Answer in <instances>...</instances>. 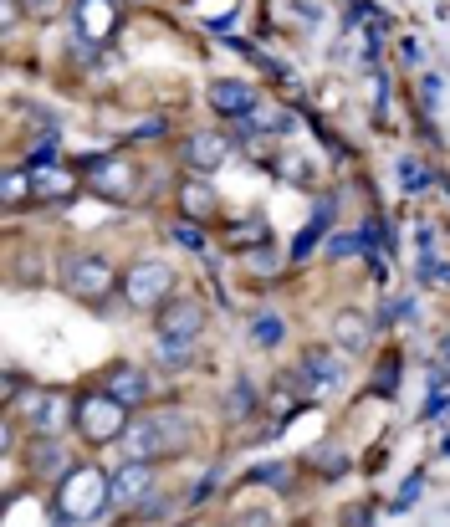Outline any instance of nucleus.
I'll use <instances>...</instances> for the list:
<instances>
[{
  "instance_id": "nucleus-1",
  "label": "nucleus",
  "mask_w": 450,
  "mask_h": 527,
  "mask_svg": "<svg viewBox=\"0 0 450 527\" xmlns=\"http://www.w3.org/2000/svg\"><path fill=\"white\" fill-rule=\"evenodd\" d=\"M118 446L128 461H159V456H174L190 446V420L179 410H159V415H144V420H128V430L118 435Z\"/></svg>"
},
{
  "instance_id": "nucleus-2",
  "label": "nucleus",
  "mask_w": 450,
  "mask_h": 527,
  "mask_svg": "<svg viewBox=\"0 0 450 527\" xmlns=\"http://www.w3.org/2000/svg\"><path fill=\"white\" fill-rule=\"evenodd\" d=\"M108 502H113V492H108V476L98 466H72L57 487V512H67L77 522H93Z\"/></svg>"
},
{
  "instance_id": "nucleus-3",
  "label": "nucleus",
  "mask_w": 450,
  "mask_h": 527,
  "mask_svg": "<svg viewBox=\"0 0 450 527\" xmlns=\"http://www.w3.org/2000/svg\"><path fill=\"white\" fill-rule=\"evenodd\" d=\"M62 282H67V292L82 297V302H103V297L113 292V261L98 256V251H77V256L62 261Z\"/></svg>"
},
{
  "instance_id": "nucleus-4",
  "label": "nucleus",
  "mask_w": 450,
  "mask_h": 527,
  "mask_svg": "<svg viewBox=\"0 0 450 527\" xmlns=\"http://www.w3.org/2000/svg\"><path fill=\"white\" fill-rule=\"evenodd\" d=\"M77 430H82V441L108 446L113 435H123V430H128L123 405L113 400L108 389H103V394H82V400H77Z\"/></svg>"
},
{
  "instance_id": "nucleus-5",
  "label": "nucleus",
  "mask_w": 450,
  "mask_h": 527,
  "mask_svg": "<svg viewBox=\"0 0 450 527\" xmlns=\"http://www.w3.org/2000/svg\"><path fill=\"white\" fill-rule=\"evenodd\" d=\"M21 410H26L31 435H67L72 420H77V405L67 400V394H57V389H31L21 400Z\"/></svg>"
},
{
  "instance_id": "nucleus-6",
  "label": "nucleus",
  "mask_w": 450,
  "mask_h": 527,
  "mask_svg": "<svg viewBox=\"0 0 450 527\" xmlns=\"http://www.w3.org/2000/svg\"><path fill=\"white\" fill-rule=\"evenodd\" d=\"M169 287H174V272L164 261H139V267H128V277H123V297L133 307H159L169 297Z\"/></svg>"
},
{
  "instance_id": "nucleus-7",
  "label": "nucleus",
  "mask_w": 450,
  "mask_h": 527,
  "mask_svg": "<svg viewBox=\"0 0 450 527\" xmlns=\"http://www.w3.org/2000/svg\"><path fill=\"white\" fill-rule=\"evenodd\" d=\"M133 180H139V169L128 159L108 154V159H87V185H93L103 200H128L133 195Z\"/></svg>"
},
{
  "instance_id": "nucleus-8",
  "label": "nucleus",
  "mask_w": 450,
  "mask_h": 527,
  "mask_svg": "<svg viewBox=\"0 0 450 527\" xmlns=\"http://www.w3.org/2000/svg\"><path fill=\"white\" fill-rule=\"evenodd\" d=\"M149 487H154L149 461H123V466L108 476V492H113V502H118V507H139V502L149 497Z\"/></svg>"
},
{
  "instance_id": "nucleus-9",
  "label": "nucleus",
  "mask_w": 450,
  "mask_h": 527,
  "mask_svg": "<svg viewBox=\"0 0 450 527\" xmlns=\"http://www.w3.org/2000/svg\"><path fill=\"white\" fill-rule=\"evenodd\" d=\"M205 98H210V108H215L220 118H236V123H241V118L256 108V87L241 82V77H220V82H210Z\"/></svg>"
},
{
  "instance_id": "nucleus-10",
  "label": "nucleus",
  "mask_w": 450,
  "mask_h": 527,
  "mask_svg": "<svg viewBox=\"0 0 450 527\" xmlns=\"http://www.w3.org/2000/svg\"><path fill=\"white\" fill-rule=\"evenodd\" d=\"M205 328V307L190 297H174L159 307V338H200Z\"/></svg>"
},
{
  "instance_id": "nucleus-11",
  "label": "nucleus",
  "mask_w": 450,
  "mask_h": 527,
  "mask_svg": "<svg viewBox=\"0 0 450 527\" xmlns=\"http://www.w3.org/2000/svg\"><path fill=\"white\" fill-rule=\"evenodd\" d=\"M77 36L82 41H108L113 36V26H118V0H77Z\"/></svg>"
},
{
  "instance_id": "nucleus-12",
  "label": "nucleus",
  "mask_w": 450,
  "mask_h": 527,
  "mask_svg": "<svg viewBox=\"0 0 450 527\" xmlns=\"http://www.w3.org/2000/svg\"><path fill=\"white\" fill-rule=\"evenodd\" d=\"M31 466L41 476H67L72 471V456L62 446V435H36V441H31Z\"/></svg>"
},
{
  "instance_id": "nucleus-13",
  "label": "nucleus",
  "mask_w": 450,
  "mask_h": 527,
  "mask_svg": "<svg viewBox=\"0 0 450 527\" xmlns=\"http://www.w3.org/2000/svg\"><path fill=\"white\" fill-rule=\"evenodd\" d=\"M225 159H231V144H225L220 134H195V139L185 144V164H190V169H200V174L220 169Z\"/></svg>"
},
{
  "instance_id": "nucleus-14",
  "label": "nucleus",
  "mask_w": 450,
  "mask_h": 527,
  "mask_svg": "<svg viewBox=\"0 0 450 527\" xmlns=\"http://www.w3.org/2000/svg\"><path fill=\"white\" fill-rule=\"evenodd\" d=\"M302 374H307V384H312V389H338V384L348 379V369L328 354V348H312V354L302 359Z\"/></svg>"
},
{
  "instance_id": "nucleus-15",
  "label": "nucleus",
  "mask_w": 450,
  "mask_h": 527,
  "mask_svg": "<svg viewBox=\"0 0 450 527\" xmlns=\"http://www.w3.org/2000/svg\"><path fill=\"white\" fill-rule=\"evenodd\" d=\"M333 338L343 354H364V343H369V318L358 313V307H343V313L333 318Z\"/></svg>"
},
{
  "instance_id": "nucleus-16",
  "label": "nucleus",
  "mask_w": 450,
  "mask_h": 527,
  "mask_svg": "<svg viewBox=\"0 0 450 527\" xmlns=\"http://www.w3.org/2000/svg\"><path fill=\"white\" fill-rule=\"evenodd\" d=\"M108 394H113V400H118L123 410H133V405H144V400H149V379H144L139 369H113Z\"/></svg>"
},
{
  "instance_id": "nucleus-17",
  "label": "nucleus",
  "mask_w": 450,
  "mask_h": 527,
  "mask_svg": "<svg viewBox=\"0 0 450 527\" xmlns=\"http://www.w3.org/2000/svg\"><path fill=\"white\" fill-rule=\"evenodd\" d=\"M31 180H36V200H67L77 190V180L67 169H57V164H36Z\"/></svg>"
},
{
  "instance_id": "nucleus-18",
  "label": "nucleus",
  "mask_w": 450,
  "mask_h": 527,
  "mask_svg": "<svg viewBox=\"0 0 450 527\" xmlns=\"http://www.w3.org/2000/svg\"><path fill=\"white\" fill-rule=\"evenodd\" d=\"M241 128H246V134H256V128H277V134H287V128H292V113H287V108H272V103H256V108L241 118Z\"/></svg>"
},
{
  "instance_id": "nucleus-19",
  "label": "nucleus",
  "mask_w": 450,
  "mask_h": 527,
  "mask_svg": "<svg viewBox=\"0 0 450 527\" xmlns=\"http://www.w3.org/2000/svg\"><path fill=\"white\" fill-rule=\"evenodd\" d=\"M36 195V180H31V169H6V180H0V200H6V210L26 205Z\"/></svg>"
},
{
  "instance_id": "nucleus-20",
  "label": "nucleus",
  "mask_w": 450,
  "mask_h": 527,
  "mask_svg": "<svg viewBox=\"0 0 450 527\" xmlns=\"http://www.w3.org/2000/svg\"><path fill=\"white\" fill-rule=\"evenodd\" d=\"M179 205H185V215H190V221H195V215L205 221V215L215 210V190H210L205 180H190L185 190H179Z\"/></svg>"
},
{
  "instance_id": "nucleus-21",
  "label": "nucleus",
  "mask_w": 450,
  "mask_h": 527,
  "mask_svg": "<svg viewBox=\"0 0 450 527\" xmlns=\"http://www.w3.org/2000/svg\"><path fill=\"white\" fill-rule=\"evenodd\" d=\"M195 359V338H159V364L164 369H185Z\"/></svg>"
},
{
  "instance_id": "nucleus-22",
  "label": "nucleus",
  "mask_w": 450,
  "mask_h": 527,
  "mask_svg": "<svg viewBox=\"0 0 450 527\" xmlns=\"http://www.w3.org/2000/svg\"><path fill=\"white\" fill-rule=\"evenodd\" d=\"M251 410H256V389L241 379L231 394H225V415H251Z\"/></svg>"
},
{
  "instance_id": "nucleus-23",
  "label": "nucleus",
  "mask_w": 450,
  "mask_h": 527,
  "mask_svg": "<svg viewBox=\"0 0 450 527\" xmlns=\"http://www.w3.org/2000/svg\"><path fill=\"white\" fill-rule=\"evenodd\" d=\"M399 180H404V190H410V195H420L430 174H425V164H420V159H399Z\"/></svg>"
},
{
  "instance_id": "nucleus-24",
  "label": "nucleus",
  "mask_w": 450,
  "mask_h": 527,
  "mask_svg": "<svg viewBox=\"0 0 450 527\" xmlns=\"http://www.w3.org/2000/svg\"><path fill=\"white\" fill-rule=\"evenodd\" d=\"M251 241H266V226H261V215H251L246 226L236 221V231H231V246H251Z\"/></svg>"
},
{
  "instance_id": "nucleus-25",
  "label": "nucleus",
  "mask_w": 450,
  "mask_h": 527,
  "mask_svg": "<svg viewBox=\"0 0 450 527\" xmlns=\"http://www.w3.org/2000/svg\"><path fill=\"white\" fill-rule=\"evenodd\" d=\"M261 487H287V466H256Z\"/></svg>"
},
{
  "instance_id": "nucleus-26",
  "label": "nucleus",
  "mask_w": 450,
  "mask_h": 527,
  "mask_svg": "<svg viewBox=\"0 0 450 527\" xmlns=\"http://www.w3.org/2000/svg\"><path fill=\"white\" fill-rule=\"evenodd\" d=\"M174 241H179V246H190V251H200V246H205V231H195V226H174Z\"/></svg>"
},
{
  "instance_id": "nucleus-27",
  "label": "nucleus",
  "mask_w": 450,
  "mask_h": 527,
  "mask_svg": "<svg viewBox=\"0 0 450 527\" xmlns=\"http://www.w3.org/2000/svg\"><path fill=\"white\" fill-rule=\"evenodd\" d=\"M139 507H144L139 517H149V522H154V517H169V497H144Z\"/></svg>"
},
{
  "instance_id": "nucleus-28",
  "label": "nucleus",
  "mask_w": 450,
  "mask_h": 527,
  "mask_svg": "<svg viewBox=\"0 0 450 527\" xmlns=\"http://www.w3.org/2000/svg\"><path fill=\"white\" fill-rule=\"evenodd\" d=\"M420 98H425V108H435V98H440V77H435V72L420 82Z\"/></svg>"
},
{
  "instance_id": "nucleus-29",
  "label": "nucleus",
  "mask_w": 450,
  "mask_h": 527,
  "mask_svg": "<svg viewBox=\"0 0 450 527\" xmlns=\"http://www.w3.org/2000/svg\"><path fill=\"white\" fill-rule=\"evenodd\" d=\"M348 527H374V507H353L348 512Z\"/></svg>"
},
{
  "instance_id": "nucleus-30",
  "label": "nucleus",
  "mask_w": 450,
  "mask_h": 527,
  "mask_svg": "<svg viewBox=\"0 0 450 527\" xmlns=\"http://www.w3.org/2000/svg\"><path fill=\"white\" fill-rule=\"evenodd\" d=\"M236 527H277V517H272V512H251V517H241Z\"/></svg>"
},
{
  "instance_id": "nucleus-31",
  "label": "nucleus",
  "mask_w": 450,
  "mask_h": 527,
  "mask_svg": "<svg viewBox=\"0 0 450 527\" xmlns=\"http://www.w3.org/2000/svg\"><path fill=\"white\" fill-rule=\"evenodd\" d=\"M415 497H420V481H410V487H404V492H399V502H394V507H399V512H404V507H410V502H415Z\"/></svg>"
},
{
  "instance_id": "nucleus-32",
  "label": "nucleus",
  "mask_w": 450,
  "mask_h": 527,
  "mask_svg": "<svg viewBox=\"0 0 450 527\" xmlns=\"http://www.w3.org/2000/svg\"><path fill=\"white\" fill-rule=\"evenodd\" d=\"M256 338H261V343H277V338H282V328H277V323H261V328H256Z\"/></svg>"
},
{
  "instance_id": "nucleus-33",
  "label": "nucleus",
  "mask_w": 450,
  "mask_h": 527,
  "mask_svg": "<svg viewBox=\"0 0 450 527\" xmlns=\"http://www.w3.org/2000/svg\"><path fill=\"white\" fill-rule=\"evenodd\" d=\"M440 359H445V379H450V333H445V343H440Z\"/></svg>"
}]
</instances>
